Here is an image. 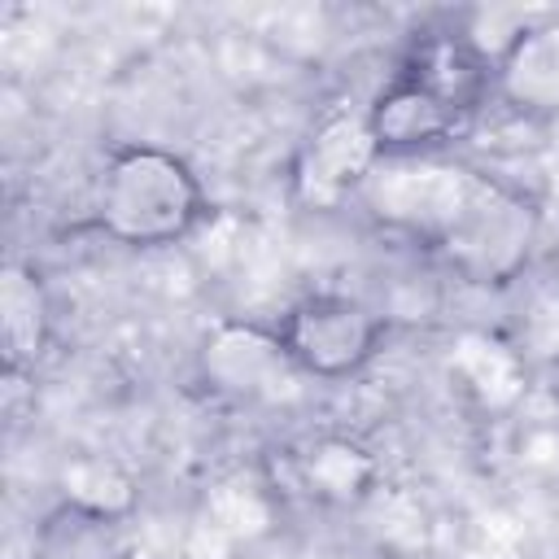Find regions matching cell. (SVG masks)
<instances>
[{"label": "cell", "instance_id": "obj_1", "mask_svg": "<svg viewBox=\"0 0 559 559\" xmlns=\"http://www.w3.org/2000/svg\"><path fill=\"white\" fill-rule=\"evenodd\" d=\"M205 218V188L179 153L157 144H122L109 153L96 192V227L109 240L127 249H170Z\"/></svg>", "mask_w": 559, "mask_h": 559}, {"label": "cell", "instance_id": "obj_2", "mask_svg": "<svg viewBox=\"0 0 559 559\" xmlns=\"http://www.w3.org/2000/svg\"><path fill=\"white\" fill-rule=\"evenodd\" d=\"M275 332L284 341L288 362L306 380L336 384L358 376L380 354L389 319L349 293H306L284 310Z\"/></svg>", "mask_w": 559, "mask_h": 559}, {"label": "cell", "instance_id": "obj_3", "mask_svg": "<svg viewBox=\"0 0 559 559\" xmlns=\"http://www.w3.org/2000/svg\"><path fill=\"white\" fill-rule=\"evenodd\" d=\"M380 166L367 109H332L314 122L297 153V192L314 210H336L349 192L367 188Z\"/></svg>", "mask_w": 559, "mask_h": 559}, {"label": "cell", "instance_id": "obj_4", "mask_svg": "<svg viewBox=\"0 0 559 559\" xmlns=\"http://www.w3.org/2000/svg\"><path fill=\"white\" fill-rule=\"evenodd\" d=\"M197 367H201V380L223 393V397H245V402H258V397H275L288 389L293 376H301L288 354H284V341L275 328H262V323H249V319H223L205 332L201 349H197Z\"/></svg>", "mask_w": 559, "mask_h": 559}, {"label": "cell", "instance_id": "obj_5", "mask_svg": "<svg viewBox=\"0 0 559 559\" xmlns=\"http://www.w3.org/2000/svg\"><path fill=\"white\" fill-rule=\"evenodd\" d=\"M415 87H424L432 100H441L459 122L476 118L498 96V66L493 52L463 31H432L419 35L397 70Z\"/></svg>", "mask_w": 559, "mask_h": 559}, {"label": "cell", "instance_id": "obj_6", "mask_svg": "<svg viewBox=\"0 0 559 559\" xmlns=\"http://www.w3.org/2000/svg\"><path fill=\"white\" fill-rule=\"evenodd\" d=\"M367 127H371L380 162H415V157H432L437 148H445L463 122L441 100H432L424 87L393 74L371 96Z\"/></svg>", "mask_w": 559, "mask_h": 559}, {"label": "cell", "instance_id": "obj_7", "mask_svg": "<svg viewBox=\"0 0 559 559\" xmlns=\"http://www.w3.org/2000/svg\"><path fill=\"white\" fill-rule=\"evenodd\" d=\"M445 371L459 384V393L485 415H511L528 393L524 354L511 341L480 332V328L454 332V341L445 349Z\"/></svg>", "mask_w": 559, "mask_h": 559}, {"label": "cell", "instance_id": "obj_8", "mask_svg": "<svg viewBox=\"0 0 559 559\" xmlns=\"http://www.w3.org/2000/svg\"><path fill=\"white\" fill-rule=\"evenodd\" d=\"M52 341V297L44 275L22 262L9 258L0 271V354H4V371L22 376L35 371L39 358L48 354Z\"/></svg>", "mask_w": 559, "mask_h": 559}, {"label": "cell", "instance_id": "obj_9", "mask_svg": "<svg viewBox=\"0 0 559 559\" xmlns=\"http://www.w3.org/2000/svg\"><path fill=\"white\" fill-rule=\"evenodd\" d=\"M297 485L323 507L358 511L380 493L384 480H380V459L362 441L328 432L297 454Z\"/></svg>", "mask_w": 559, "mask_h": 559}, {"label": "cell", "instance_id": "obj_10", "mask_svg": "<svg viewBox=\"0 0 559 559\" xmlns=\"http://www.w3.org/2000/svg\"><path fill=\"white\" fill-rule=\"evenodd\" d=\"M498 96L524 114H559V17L520 26L498 52Z\"/></svg>", "mask_w": 559, "mask_h": 559}, {"label": "cell", "instance_id": "obj_11", "mask_svg": "<svg viewBox=\"0 0 559 559\" xmlns=\"http://www.w3.org/2000/svg\"><path fill=\"white\" fill-rule=\"evenodd\" d=\"M57 502L79 507V511L100 515V520L131 524V515L140 507V480L122 459L83 450V454L61 459V467H57Z\"/></svg>", "mask_w": 559, "mask_h": 559}, {"label": "cell", "instance_id": "obj_12", "mask_svg": "<svg viewBox=\"0 0 559 559\" xmlns=\"http://www.w3.org/2000/svg\"><path fill=\"white\" fill-rule=\"evenodd\" d=\"M35 559H135V542L122 520L57 502L35 528Z\"/></svg>", "mask_w": 559, "mask_h": 559}]
</instances>
